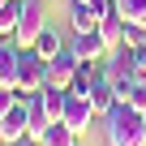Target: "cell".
<instances>
[{"instance_id": "obj_1", "label": "cell", "mask_w": 146, "mask_h": 146, "mask_svg": "<svg viewBox=\"0 0 146 146\" xmlns=\"http://www.w3.org/2000/svg\"><path fill=\"white\" fill-rule=\"evenodd\" d=\"M103 133H108V146H146V112L116 103L103 116Z\"/></svg>"}, {"instance_id": "obj_2", "label": "cell", "mask_w": 146, "mask_h": 146, "mask_svg": "<svg viewBox=\"0 0 146 146\" xmlns=\"http://www.w3.org/2000/svg\"><path fill=\"white\" fill-rule=\"evenodd\" d=\"M47 30V9L43 0H22V17H17V30H13V43L17 47H35V39Z\"/></svg>"}, {"instance_id": "obj_3", "label": "cell", "mask_w": 146, "mask_h": 146, "mask_svg": "<svg viewBox=\"0 0 146 146\" xmlns=\"http://www.w3.org/2000/svg\"><path fill=\"white\" fill-rule=\"evenodd\" d=\"M47 86V60L35 47H22V69H17V95H39Z\"/></svg>"}, {"instance_id": "obj_4", "label": "cell", "mask_w": 146, "mask_h": 146, "mask_svg": "<svg viewBox=\"0 0 146 146\" xmlns=\"http://www.w3.org/2000/svg\"><path fill=\"white\" fill-rule=\"evenodd\" d=\"M78 56H73V47L64 43V52H56L52 60H47V86H60V90H69L73 86V78H78Z\"/></svg>"}, {"instance_id": "obj_5", "label": "cell", "mask_w": 146, "mask_h": 146, "mask_svg": "<svg viewBox=\"0 0 146 146\" xmlns=\"http://www.w3.org/2000/svg\"><path fill=\"white\" fill-rule=\"evenodd\" d=\"M108 5L112 0H73V30L78 35H86V30H99V22L108 17Z\"/></svg>"}, {"instance_id": "obj_6", "label": "cell", "mask_w": 146, "mask_h": 146, "mask_svg": "<svg viewBox=\"0 0 146 146\" xmlns=\"http://www.w3.org/2000/svg\"><path fill=\"white\" fill-rule=\"evenodd\" d=\"M73 133H86L90 129V120H95V108H90V99H82V95H73L69 90V99H64V116H60Z\"/></svg>"}, {"instance_id": "obj_7", "label": "cell", "mask_w": 146, "mask_h": 146, "mask_svg": "<svg viewBox=\"0 0 146 146\" xmlns=\"http://www.w3.org/2000/svg\"><path fill=\"white\" fill-rule=\"evenodd\" d=\"M22 137H26V99H17L5 116H0V142L13 146V142H22Z\"/></svg>"}, {"instance_id": "obj_8", "label": "cell", "mask_w": 146, "mask_h": 146, "mask_svg": "<svg viewBox=\"0 0 146 146\" xmlns=\"http://www.w3.org/2000/svg\"><path fill=\"white\" fill-rule=\"evenodd\" d=\"M82 99H90V108H95V116H99V120H103V116L116 108V90H112V82L103 78V69L95 73V82H90V90H86Z\"/></svg>"}, {"instance_id": "obj_9", "label": "cell", "mask_w": 146, "mask_h": 146, "mask_svg": "<svg viewBox=\"0 0 146 146\" xmlns=\"http://www.w3.org/2000/svg\"><path fill=\"white\" fill-rule=\"evenodd\" d=\"M17 69H22V47L13 39H0V86L17 90Z\"/></svg>"}, {"instance_id": "obj_10", "label": "cell", "mask_w": 146, "mask_h": 146, "mask_svg": "<svg viewBox=\"0 0 146 146\" xmlns=\"http://www.w3.org/2000/svg\"><path fill=\"white\" fill-rule=\"evenodd\" d=\"M99 39H103L108 52H120L125 47V17L116 13V5H108V17L99 22Z\"/></svg>"}, {"instance_id": "obj_11", "label": "cell", "mask_w": 146, "mask_h": 146, "mask_svg": "<svg viewBox=\"0 0 146 146\" xmlns=\"http://www.w3.org/2000/svg\"><path fill=\"white\" fill-rule=\"evenodd\" d=\"M69 47H73V56H78V60H95V64H99V60L108 56V47H103L99 30H86V35H73V43H69Z\"/></svg>"}, {"instance_id": "obj_12", "label": "cell", "mask_w": 146, "mask_h": 146, "mask_svg": "<svg viewBox=\"0 0 146 146\" xmlns=\"http://www.w3.org/2000/svg\"><path fill=\"white\" fill-rule=\"evenodd\" d=\"M47 125H52V116L43 112V99H39V95H26V137L39 142Z\"/></svg>"}, {"instance_id": "obj_13", "label": "cell", "mask_w": 146, "mask_h": 146, "mask_svg": "<svg viewBox=\"0 0 146 146\" xmlns=\"http://www.w3.org/2000/svg\"><path fill=\"white\" fill-rule=\"evenodd\" d=\"M39 146H78V133H73V129H69L64 120H52V125L43 129Z\"/></svg>"}, {"instance_id": "obj_14", "label": "cell", "mask_w": 146, "mask_h": 146, "mask_svg": "<svg viewBox=\"0 0 146 146\" xmlns=\"http://www.w3.org/2000/svg\"><path fill=\"white\" fill-rule=\"evenodd\" d=\"M39 99H43V112H47L52 120H60V116H64V99H69V90H60V86H43Z\"/></svg>"}, {"instance_id": "obj_15", "label": "cell", "mask_w": 146, "mask_h": 146, "mask_svg": "<svg viewBox=\"0 0 146 146\" xmlns=\"http://www.w3.org/2000/svg\"><path fill=\"white\" fill-rule=\"evenodd\" d=\"M17 17H22V0H5L0 5V39H13Z\"/></svg>"}, {"instance_id": "obj_16", "label": "cell", "mask_w": 146, "mask_h": 146, "mask_svg": "<svg viewBox=\"0 0 146 146\" xmlns=\"http://www.w3.org/2000/svg\"><path fill=\"white\" fill-rule=\"evenodd\" d=\"M35 52H39V56H43V60H52V56H56V52H64V39H60V35H56V26H47V30H43V35H39V39H35Z\"/></svg>"}, {"instance_id": "obj_17", "label": "cell", "mask_w": 146, "mask_h": 146, "mask_svg": "<svg viewBox=\"0 0 146 146\" xmlns=\"http://www.w3.org/2000/svg\"><path fill=\"white\" fill-rule=\"evenodd\" d=\"M112 5H116V13H120L125 22L146 26V0H112Z\"/></svg>"}, {"instance_id": "obj_18", "label": "cell", "mask_w": 146, "mask_h": 146, "mask_svg": "<svg viewBox=\"0 0 146 146\" xmlns=\"http://www.w3.org/2000/svg\"><path fill=\"white\" fill-rule=\"evenodd\" d=\"M129 108H137V112H146V73H137L133 78V90H129V99H125Z\"/></svg>"}, {"instance_id": "obj_19", "label": "cell", "mask_w": 146, "mask_h": 146, "mask_svg": "<svg viewBox=\"0 0 146 146\" xmlns=\"http://www.w3.org/2000/svg\"><path fill=\"white\" fill-rule=\"evenodd\" d=\"M129 60H133L137 73H146V43H133V47H129Z\"/></svg>"}, {"instance_id": "obj_20", "label": "cell", "mask_w": 146, "mask_h": 146, "mask_svg": "<svg viewBox=\"0 0 146 146\" xmlns=\"http://www.w3.org/2000/svg\"><path fill=\"white\" fill-rule=\"evenodd\" d=\"M13 146H39V142H35V137H22V142H13Z\"/></svg>"}, {"instance_id": "obj_21", "label": "cell", "mask_w": 146, "mask_h": 146, "mask_svg": "<svg viewBox=\"0 0 146 146\" xmlns=\"http://www.w3.org/2000/svg\"><path fill=\"white\" fill-rule=\"evenodd\" d=\"M0 5H5V0H0Z\"/></svg>"}]
</instances>
